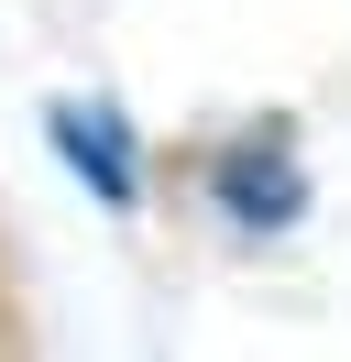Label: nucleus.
<instances>
[{"mask_svg":"<svg viewBox=\"0 0 351 362\" xmlns=\"http://www.w3.org/2000/svg\"><path fill=\"white\" fill-rule=\"evenodd\" d=\"M219 198H231L241 220H297V165H285V143H275V154L241 143V154L219 165Z\"/></svg>","mask_w":351,"mask_h":362,"instance_id":"1","label":"nucleus"},{"mask_svg":"<svg viewBox=\"0 0 351 362\" xmlns=\"http://www.w3.org/2000/svg\"><path fill=\"white\" fill-rule=\"evenodd\" d=\"M66 154L99 176V198H132V165H121V143H110V121H99V110H66Z\"/></svg>","mask_w":351,"mask_h":362,"instance_id":"2","label":"nucleus"}]
</instances>
